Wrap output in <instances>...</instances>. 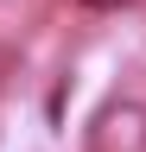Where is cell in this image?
Segmentation results:
<instances>
[{
	"mask_svg": "<svg viewBox=\"0 0 146 152\" xmlns=\"http://www.w3.org/2000/svg\"><path fill=\"white\" fill-rule=\"evenodd\" d=\"M89 152H146V102L140 95H108L95 108Z\"/></svg>",
	"mask_w": 146,
	"mask_h": 152,
	"instance_id": "1",
	"label": "cell"
}]
</instances>
